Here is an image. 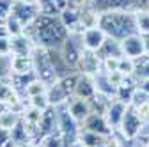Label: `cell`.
<instances>
[{
    "label": "cell",
    "instance_id": "2e32d148",
    "mask_svg": "<svg viewBox=\"0 0 149 147\" xmlns=\"http://www.w3.org/2000/svg\"><path fill=\"white\" fill-rule=\"evenodd\" d=\"M68 110H69V114L77 119L80 124L91 115V105H89V99H80V98H74L71 96L69 101L66 103Z\"/></svg>",
    "mask_w": 149,
    "mask_h": 147
},
{
    "label": "cell",
    "instance_id": "e0dca14e",
    "mask_svg": "<svg viewBox=\"0 0 149 147\" xmlns=\"http://www.w3.org/2000/svg\"><path fill=\"white\" fill-rule=\"evenodd\" d=\"M11 73L13 75H29V73H34L32 55H11Z\"/></svg>",
    "mask_w": 149,
    "mask_h": 147
},
{
    "label": "cell",
    "instance_id": "bcb514c9",
    "mask_svg": "<svg viewBox=\"0 0 149 147\" xmlns=\"http://www.w3.org/2000/svg\"><path fill=\"white\" fill-rule=\"evenodd\" d=\"M6 108H7V106H6L4 103H0V115H2V112H4V110H6Z\"/></svg>",
    "mask_w": 149,
    "mask_h": 147
},
{
    "label": "cell",
    "instance_id": "b9f144b4",
    "mask_svg": "<svg viewBox=\"0 0 149 147\" xmlns=\"http://www.w3.org/2000/svg\"><path fill=\"white\" fill-rule=\"evenodd\" d=\"M139 87H140V89H144V90H146V92L149 94V80H142Z\"/></svg>",
    "mask_w": 149,
    "mask_h": 147
},
{
    "label": "cell",
    "instance_id": "603a6c76",
    "mask_svg": "<svg viewBox=\"0 0 149 147\" xmlns=\"http://www.w3.org/2000/svg\"><path fill=\"white\" fill-rule=\"evenodd\" d=\"M135 16V27H137V34L146 35L149 34V9L146 7H139L133 11Z\"/></svg>",
    "mask_w": 149,
    "mask_h": 147
},
{
    "label": "cell",
    "instance_id": "30bf717a",
    "mask_svg": "<svg viewBox=\"0 0 149 147\" xmlns=\"http://www.w3.org/2000/svg\"><path fill=\"white\" fill-rule=\"evenodd\" d=\"M121 50H123V55L124 57H130V59H139L146 53V44H144V37L140 34H132L124 37L121 41Z\"/></svg>",
    "mask_w": 149,
    "mask_h": 147
},
{
    "label": "cell",
    "instance_id": "60d3db41",
    "mask_svg": "<svg viewBox=\"0 0 149 147\" xmlns=\"http://www.w3.org/2000/svg\"><path fill=\"white\" fill-rule=\"evenodd\" d=\"M0 37H9V32H7L6 21H0Z\"/></svg>",
    "mask_w": 149,
    "mask_h": 147
},
{
    "label": "cell",
    "instance_id": "836d02e7",
    "mask_svg": "<svg viewBox=\"0 0 149 147\" xmlns=\"http://www.w3.org/2000/svg\"><path fill=\"white\" fill-rule=\"evenodd\" d=\"M147 101H149V94L146 92L144 89L137 87V90L133 92V98H132V103H130V106H133V108H139L140 105H144V103H147Z\"/></svg>",
    "mask_w": 149,
    "mask_h": 147
},
{
    "label": "cell",
    "instance_id": "7bdbcfd3",
    "mask_svg": "<svg viewBox=\"0 0 149 147\" xmlns=\"http://www.w3.org/2000/svg\"><path fill=\"white\" fill-rule=\"evenodd\" d=\"M142 37H144V44H146V53H149V34L142 35Z\"/></svg>",
    "mask_w": 149,
    "mask_h": 147
},
{
    "label": "cell",
    "instance_id": "52a82bcc",
    "mask_svg": "<svg viewBox=\"0 0 149 147\" xmlns=\"http://www.w3.org/2000/svg\"><path fill=\"white\" fill-rule=\"evenodd\" d=\"M74 37H77L74 34H69V35H68V39L61 44L59 51H61V55L64 57V60L69 64V67L77 71V66H78V62H80L82 50H84V48H82L80 39H78V43H77V41H74Z\"/></svg>",
    "mask_w": 149,
    "mask_h": 147
},
{
    "label": "cell",
    "instance_id": "d4e9b609",
    "mask_svg": "<svg viewBox=\"0 0 149 147\" xmlns=\"http://www.w3.org/2000/svg\"><path fill=\"white\" fill-rule=\"evenodd\" d=\"M108 137H103V135H98V133H92V131H87V130H82L78 131V140L85 145V147H96V145H101L107 142Z\"/></svg>",
    "mask_w": 149,
    "mask_h": 147
},
{
    "label": "cell",
    "instance_id": "d6a6232c",
    "mask_svg": "<svg viewBox=\"0 0 149 147\" xmlns=\"http://www.w3.org/2000/svg\"><path fill=\"white\" fill-rule=\"evenodd\" d=\"M27 103H29L30 106H34V108H39V110H46L48 106H52L50 101H48V96H46V94H39V96L27 98Z\"/></svg>",
    "mask_w": 149,
    "mask_h": 147
},
{
    "label": "cell",
    "instance_id": "7a4b0ae2",
    "mask_svg": "<svg viewBox=\"0 0 149 147\" xmlns=\"http://www.w3.org/2000/svg\"><path fill=\"white\" fill-rule=\"evenodd\" d=\"M98 25L107 32L108 37L117 39V41H123L124 37L137 32L133 11H124V9L100 12V23Z\"/></svg>",
    "mask_w": 149,
    "mask_h": 147
},
{
    "label": "cell",
    "instance_id": "7c38bea8",
    "mask_svg": "<svg viewBox=\"0 0 149 147\" xmlns=\"http://www.w3.org/2000/svg\"><path fill=\"white\" fill-rule=\"evenodd\" d=\"M96 94H98L96 78L91 76V75H84V73H80L73 96H74V98H80V99H91V98H94Z\"/></svg>",
    "mask_w": 149,
    "mask_h": 147
},
{
    "label": "cell",
    "instance_id": "9a60e30c",
    "mask_svg": "<svg viewBox=\"0 0 149 147\" xmlns=\"http://www.w3.org/2000/svg\"><path fill=\"white\" fill-rule=\"evenodd\" d=\"M139 0H92V6L98 12L105 11H116V9H124V11H135L133 7L137 6Z\"/></svg>",
    "mask_w": 149,
    "mask_h": 147
},
{
    "label": "cell",
    "instance_id": "f6af8a7d",
    "mask_svg": "<svg viewBox=\"0 0 149 147\" xmlns=\"http://www.w3.org/2000/svg\"><path fill=\"white\" fill-rule=\"evenodd\" d=\"M69 147H85V145H84V144H82V142H80V140L77 138V140H74V142H73V144L69 145Z\"/></svg>",
    "mask_w": 149,
    "mask_h": 147
},
{
    "label": "cell",
    "instance_id": "6da1fadb",
    "mask_svg": "<svg viewBox=\"0 0 149 147\" xmlns=\"http://www.w3.org/2000/svg\"><path fill=\"white\" fill-rule=\"evenodd\" d=\"M25 35L39 46L45 48H61V44L68 39V28L61 21L59 16H48V14H39L36 20L25 27L23 30Z\"/></svg>",
    "mask_w": 149,
    "mask_h": 147
},
{
    "label": "cell",
    "instance_id": "7dc6e473",
    "mask_svg": "<svg viewBox=\"0 0 149 147\" xmlns=\"http://www.w3.org/2000/svg\"><path fill=\"white\" fill-rule=\"evenodd\" d=\"M0 21H2V20H0Z\"/></svg>",
    "mask_w": 149,
    "mask_h": 147
},
{
    "label": "cell",
    "instance_id": "ee69618b",
    "mask_svg": "<svg viewBox=\"0 0 149 147\" xmlns=\"http://www.w3.org/2000/svg\"><path fill=\"white\" fill-rule=\"evenodd\" d=\"M20 2H23V4H30V6H37V4H39V0H20Z\"/></svg>",
    "mask_w": 149,
    "mask_h": 147
},
{
    "label": "cell",
    "instance_id": "ffe728a7",
    "mask_svg": "<svg viewBox=\"0 0 149 147\" xmlns=\"http://www.w3.org/2000/svg\"><path fill=\"white\" fill-rule=\"evenodd\" d=\"M11 138H13L14 147H27V145H32L34 144V140H32V137H30V133L27 130L23 119L11 130Z\"/></svg>",
    "mask_w": 149,
    "mask_h": 147
},
{
    "label": "cell",
    "instance_id": "f546056e",
    "mask_svg": "<svg viewBox=\"0 0 149 147\" xmlns=\"http://www.w3.org/2000/svg\"><path fill=\"white\" fill-rule=\"evenodd\" d=\"M39 12L41 14H48V16H61L57 6H55V0H39Z\"/></svg>",
    "mask_w": 149,
    "mask_h": 147
},
{
    "label": "cell",
    "instance_id": "4316f807",
    "mask_svg": "<svg viewBox=\"0 0 149 147\" xmlns=\"http://www.w3.org/2000/svg\"><path fill=\"white\" fill-rule=\"evenodd\" d=\"M64 142H66V138H64V135L61 133L59 126H57L50 135H46L37 145H39V147H62Z\"/></svg>",
    "mask_w": 149,
    "mask_h": 147
},
{
    "label": "cell",
    "instance_id": "8d00e7d4",
    "mask_svg": "<svg viewBox=\"0 0 149 147\" xmlns=\"http://www.w3.org/2000/svg\"><path fill=\"white\" fill-rule=\"evenodd\" d=\"M11 37H0V57H11Z\"/></svg>",
    "mask_w": 149,
    "mask_h": 147
},
{
    "label": "cell",
    "instance_id": "5bb4252c",
    "mask_svg": "<svg viewBox=\"0 0 149 147\" xmlns=\"http://www.w3.org/2000/svg\"><path fill=\"white\" fill-rule=\"evenodd\" d=\"M57 126H59V121H57V108H55V106H48L45 112H43V117H41L39 124H37V128H39V140H37V144H39L46 135H50ZM37 144H36V145H37Z\"/></svg>",
    "mask_w": 149,
    "mask_h": 147
},
{
    "label": "cell",
    "instance_id": "1f68e13d",
    "mask_svg": "<svg viewBox=\"0 0 149 147\" xmlns=\"http://www.w3.org/2000/svg\"><path fill=\"white\" fill-rule=\"evenodd\" d=\"M119 59L121 57H107L101 62V73L105 75H112V73L119 71Z\"/></svg>",
    "mask_w": 149,
    "mask_h": 147
},
{
    "label": "cell",
    "instance_id": "74e56055",
    "mask_svg": "<svg viewBox=\"0 0 149 147\" xmlns=\"http://www.w3.org/2000/svg\"><path fill=\"white\" fill-rule=\"evenodd\" d=\"M0 147H14L13 138H11V131L0 128Z\"/></svg>",
    "mask_w": 149,
    "mask_h": 147
},
{
    "label": "cell",
    "instance_id": "d6986e66",
    "mask_svg": "<svg viewBox=\"0 0 149 147\" xmlns=\"http://www.w3.org/2000/svg\"><path fill=\"white\" fill-rule=\"evenodd\" d=\"M139 85H140V82H139L135 76H126V78L123 80V83L117 87L116 98L121 99V101H124L126 105H130V103H132V98H133V92L137 90Z\"/></svg>",
    "mask_w": 149,
    "mask_h": 147
},
{
    "label": "cell",
    "instance_id": "3957f363",
    "mask_svg": "<svg viewBox=\"0 0 149 147\" xmlns=\"http://www.w3.org/2000/svg\"><path fill=\"white\" fill-rule=\"evenodd\" d=\"M32 60H34V73L37 75L39 80H43L48 85H52V83H55V82L59 80L57 73H55V69H53L48 48L36 44V48L32 51Z\"/></svg>",
    "mask_w": 149,
    "mask_h": 147
},
{
    "label": "cell",
    "instance_id": "5b68a950",
    "mask_svg": "<svg viewBox=\"0 0 149 147\" xmlns=\"http://www.w3.org/2000/svg\"><path fill=\"white\" fill-rule=\"evenodd\" d=\"M57 121H59V130L64 135V138L73 144L78 138V131H80L78 126H80V122L69 114V110H68L66 105L57 106Z\"/></svg>",
    "mask_w": 149,
    "mask_h": 147
},
{
    "label": "cell",
    "instance_id": "ba28073f",
    "mask_svg": "<svg viewBox=\"0 0 149 147\" xmlns=\"http://www.w3.org/2000/svg\"><path fill=\"white\" fill-rule=\"evenodd\" d=\"M101 62H103V59L98 55V51L82 50V57H80V62L77 66V71L84 73V75L96 76L101 73Z\"/></svg>",
    "mask_w": 149,
    "mask_h": 147
},
{
    "label": "cell",
    "instance_id": "8fae6325",
    "mask_svg": "<svg viewBox=\"0 0 149 147\" xmlns=\"http://www.w3.org/2000/svg\"><path fill=\"white\" fill-rule=\"evenodd\" d=\"M11 14L14 18H18L25 27L30 25L37 16H39V7L37 6H30V4H23L20 0H13V7H11Z\"/></svg>",
    "mask_w": 149,
    "mask_h": 147
},
{
    "label": "cell",
    "instance_id": "44dd1931",
    "mask_svg": "<svg viewBox=\"0 0 149 147\" xmlns=\"http://www.w3.org/2000/svg\"><path fill=\"white\" fill-rule=\"evenodd\" d=\"M96 78V89H98V94L108 98V99H114L116 94H117V87L110 82L108 75H105V73H100V75L94 76Z\"/></svg>",
    "mask_w": 149,
    "mask_h": 147
},
{
    "label": "cell",
    "instance_id": "484cf974",
    "mask_svg": "<svg viewBox=\"0 0 149 147\" xmlns=\"http://www.w3.org/2000/svg\"><path fill=\"white\" fill-rule=\"evenodd\" d=\"M133 76L142 82V80H149V53H144L142 57L135 59V73Z\"/></svg>",
    "mask_w": 149,
    "mask_h": 147
},
{
    "label": "cell",
    "instance_id": "4fadbf2b",
    "mask_svg": "<svg viewBox=\"0 0 149 147\" xmlns=\"http://www.w3.org/2000/svg\"><path fill=\"white\" fill-rule=\"evenodd\" d=\"M128 106H130V105H126L124 101H121V99H117V98H114V99H110V101H108L105 117H107L108 124L114 128V130H117V128L121 126L123 117H124V114H126Z\"/></svg>",
    "mask_w": 149,
    "mask_h": 147
},
{
    "label": "cell",
    "instance_id": "7402d4cb",
    "mask_svg": "<svg viewBox=\"0 0 149 147\" xmlns=\"http://www.w3.org/2000/svg\"><path fill=\"white\" fill-rule=\"evenodd\" d=\"M98 55H100L101 59H107V57H123L121 41L112 39V37H107V41H105V43H103V46L100 48Z\"/></svg>",
    "mask_w": 149,
    "mask_h": 147
},
{
    "label": "cell",
    "instance_id": "8992f818",
    "mask_svg": "<svg viewBox=\"0 0 149 147\" xmlns=\"http://www.w3.org/2000/svg\"><path fill=\"white\" fill-rule=\"evenodd\" d=\"M107 32L96 25V27H89L80 34V43L84 50H91V51H100V48L103 46V43L107 41Z\"/></svg>",
    "mask_w": 149,
    "mask_h": 147
},
{
    "label": "cell",
    "instance_id": "83f0119b",
    "mask_svg": "<svg viewBox=\"0 0 149 147\" xmlns=\"http://www.w3.org/2000/svg\"><path fill=\"white\" fill-rule=\"evenodd\" d=\"M48 83H45L43 80H39V78H36V80H32L30 83H29V87H27V90H25V94H27V98H32V96H39V94H46L48 92Z\"/></svg>",
    "mask_w": 149,
    "mask_h": 147
},
{
    "label": "cell",
    "instance_id": "f1b7e54d",
    "mask_svg": "<svg viewBox=\"0 0 149 147\" xmlns=\"http://www.w3.org/2000/svg\"><path fill=\"white\" fill-rule=\"evenodd\" d=\"M6 27H7V32H9V37H14V35H22L23 30H25V25L18 20V18H14L13 14L6 20Z\"/></svg>",
    "mask_w": 149,
    "mask_h": 147
},
{
    "label": "cell",
    "instance_id": "e575fe53",
    "mask_svg": "<svg viewBox=\"0 0 149 147\" xmlns=\"http://www.w3.org/2000/svg\"><path fill=\"white\" fill-rule=\"evenodd\" d=\"M11 7H13V0H0V20L6 21L11 16Z\"/></svg>",
    "mask_w": 149,
    "mask_h": 147
},
{
    "label": "cell",
    "instance_id": "cb8c5ba5",
    "mask_svg": "<svg viewBox=\"0 0 149 147\" xmlns=\"http://www.w3.org/2000/svg\"><path fill=\"white\" fill-rule=\"evenodd\" d=\"M20 121H22V114L7 106L4 112H2V115H0V128H4V130H9L11 131Z\"/></svg>",
    "mask_w": 149,
    "mask_h": 147
},
{
    "label": "cell",
    "instance_id": "277c9868",
    "mask_svg": "<svg viewBox=\"0 0 149 147\" xmlns=\"http://www.w3.org/2000/svg\"><path fill=\"white\" fill-rule=\"evenodd\" d=\"M144 126H146V124H144V121L139 117L137 110H135L133 106H128L126 114H124V117H123V122H121V126L117 128V130H119V133H121L124 138L135 140V138L142 133V128H144Z\"/></svg>",
    "mask_w": 149,
    "mask_h": 147
},
{
    "label": "cell",
    "instance_id": "d590c367",
    "mask_svg": "<svg viewBox=\"0 0 149 147\" xmlns=\"http://www.w3.org/2000/svg\"><path fill=\"white\" fill-rule=\"evenodd\" d=\"M11 73V57H0V80L9 76Z\"/></svg>",
    "mask_w": 149,
    "mask_h": 147
},
{
    "label": "cell",
    "instance_id": "ab89813d",
    "mask_svg": "<svg viewBox=\"0 0 149 147\" xmlns=\"http://www.w3.org/2000/svg\"><path fill=\"white\" fill-rule=\"evenodd\" d=\"M55 6H57L59 12H62V11H66L69 7V0H55Z\"/></svg>",
    "mask_w": 149,
    "mask_h": 147
},
{
    "label": "cell",
    "instance_id": "f35d334b",
    "mask_svg": "<svg viewBox=\"0 0 149 147\" xmlns=\"http://www.w3.org/2000/svg\"><path fill=\"white\" fill-rule=\"evenodd\" d=\"M137 110V114H139V117L144 121V124H149V101L147 103H144V105H140L139 108H135Z\"/></svg>",
    "mask_w": 149,
    "mask_h": 147
},
{
    "label": "cell",
    "instance_id": "9c48e42d",
    "mask_svg": "<svg viewBox=\"0 0 149 147\" xmlns=\"http://www.w3.org/2000/svg\"><path fill=\"white\" fill-rule=\"evenodd\" d=\"M82 130H87V131H92V133H98V135H103V137H110L116 130L108 124L107 117L101 115V114H91L84 122H82Z\"/></svg>",
    "mask_w": 149,
    "mask_h": 147
},
{
    "label": "cell",
    "instance_id": "ac0fdd59",
    "mask_svg": "<svg viewBox=\"0 0 149 147\" xmlns=\"http://www.w3.org/2000/svg\"><path fill=\"white\" fill-rule=\"evenodd\" d=\"M34 48H36V43L25 34L11 37V51H13V55H32Z\"/></svg>",
    "mask_w": 149,
    "mask_h": 147
},
{
    "label": "cell",
    "instance_id": "4dcf8cb0",
    "mask_svg": "<svg viewBox=\"0 0 149 147\" xmlns=\"http://www.w3.org/2000/svg\"><path fill=\"white\" fill-rule=\"evenodd\" d=\"M119 71L123 73L124 76H133L135 73V59H130V57H123L119 59Z\"/></svg>",
    "mask_w": 149,
    "mask_h": 147
}]
</instances>
